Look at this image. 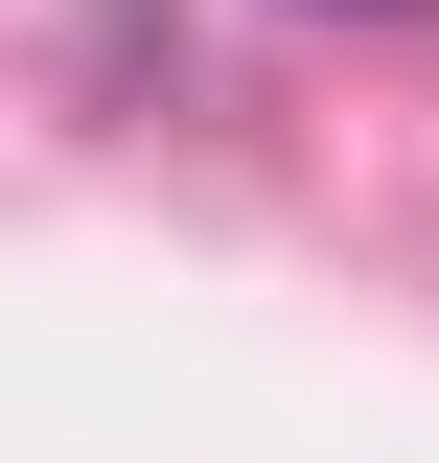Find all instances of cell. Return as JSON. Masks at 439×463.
<instances>
[{
    "instance_id": "6da1fadb",
    "label": "cell",
    "mask_w": 439,
    "mask_h": 463,
    "mask_svg": "<svg viewBox=\"0 0 439 463\" xmlns=\"http://www.w3.org/2000/svg\"><path fill=\"white\" fill-rule=\"evenodd\" d=\"M301 24H416V0H301Z\"/></svg>"
}]
</instances>
